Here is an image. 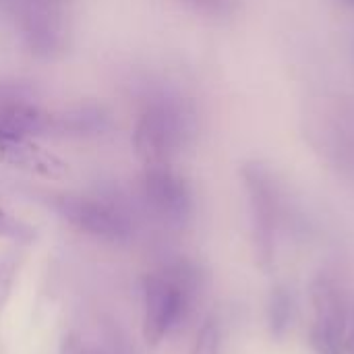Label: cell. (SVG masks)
<instances>
[{
    "label": "cell",
    "instance_id": "cell-1",
    "mask_svg": "<svg viewBox=\"0 0 354 354\" xmlns=\"http://www.w3.org/2000/svg\"><path fill=\"white\" fill-rule=\"evenodd\" d=\"M199 272L187 261L178 259L162 272L145 276L143 297V338L149 346H158L176 326H180L197 299Z\"/></svg>",
    "mask_w": 354,
    "mask_h": 354
},
{
    "label": "cell",
    "instance_id": "cell-2",
    "mask_svg": "<svg viewBox=\"0 0 354 354\" xmlns=\"http://www.w3.org/2000/svg\"><path fill=\"white\" fill-rule=\"evenodd\" d=\"M195 118L187 102L172 93H158L143 106L135 131L133 147L145 166L168 164L193 137Z\"/></svg>",
    "mask_w": 354,
    "mask_h": 354
},
{
    "label": "cell",
    "instance_id": "cell-3",
    "mask_svg": "<svg viewBox=\"0 0 354 354\" xmlns=\"http://www.w3.org/2000/svg\"><path fill=\"white\" fill-rule=\"evenodd\" d=\"M52 205L73 228L93 239L127 241L133 234L129 216L112 201L85 195H62L56 197Z\"/></svg>",
    "mask_w": 354,
    "mask_h": 354
},
{
    "label": "cell",
    "instance_id": "cell-4",
    "mask_svg": "<svg viewBox=\"0 0 354 354\" xmlns=\"http://www.w3.org/2000/svg\"><path fill=\"white\" fill-rule=\"evenodd\" d=\"M245 187L249 193L255 253L261 268H270L274 261V230L278 216V199L270 172L261 164H247L243 168Z\"/></svg>",
    "mask_w": 354,
    "mask_h": 354
},
{
    "label": "cell",
    "instance_id": "cell-5",
    "mask_svg": "<svg viewBox=\"0 0 354 354\" xmlns=\"http://www.w3.org/2000/svg\"><path fill=\"white\" fill-rule=\"evenodd\" d=\"M141 189L147 205L160 220L174 226H180L189 220L193 207L191 189L187 180L168 164L145 166Z\"/></svg>",
    "mask_w": 354,
    "mask_h": 354
},
{
    "label": "cell",
    "instance_id": "cell-6",
    "mask_svg": "<svg viewBox=\"0 0 354 354\" xmlns=\"http://www.w3.org/2000/svg\"><path fill=\"white\" fill-rule=\"evenodd\" d=\"M0 164L50 180L68 176V164L37 145L31 137L0 129Z\"/></svg>",
    "mask_w": 354,
    "mask_h": 354
},
{
    "label": "cell",
    "instance_id": "cell-7",
    "mask_svg": "<svg viewBox=\"0 0 354 354\" xmlns=\"http://www.w3.org/2000/svg\"><path fill=\"white\" fill-rule=\"evenodd\" d=\"M52 124L54 114L37 106L27 89L0 85V129L33 139L50 135Z\"/></svg>",
    "mask_w": 354,
    "mask_h": 354
},
{
    "label": "cell",
    "instance_id": "cell-8",
    "mask_svg": "<svg viewBox=\"0 0 354 354\" xmlns=\"http://www.w3.org/2000/svg\"><path fill=\"white\" fill-rule=\"evenodd\" d=\"M311 303L315 309V322L313 326L328 330L346 342V330H348V313L346 303L342 299V292L330 278H317L311 284Z\"/></svg>",
    "mask_w": 354,
    "mask_h": 354
},
{
    "label": "cell",
    "instance_id": "cell-9",
    "mask_svg": "<svg viewBox=\"0 0 354 354\" xmlns=\"http://www.w3.org/2000/svg\"><path fill=\"white\" fill-rule=\"evenodd\" d=\"M112 127V118L104 106L97 104H77L60 114H54L52 133L66 137H95Z\"/></svg>",
    "mask_w": 354,
    "mask_h": 354
},
{
    "label": "cell",
    "instance_id": "cell-10",
    "mask_svg": "<svg viewBox=\"0 0 354 354\" xmlns=\"http://www.w3.org/2000/svg\"><path fill=\"white\" fill-rule=\"evenodd\" d=\"M292 319V299L286 292V288H274L270 295V305H268V322H270V332L274 338H282L290 326Z\"/></svg>",
    "mask_w": 354,
    "mask_h": 354
},
{
    "label": "cell",
    "instance_id": "cell-11",
    "mask_svg": "<svg viewBox=\"0 0 354 354\" xmlns=\"http://www.w3.org/2000/svg\"><path fill=\"white\" fill-rule=\"evenodd\" d=\"M0 236L17 243H31L35 239V230L0 207Z\"/></svg>",
    "mask_w": 354,
    "mask_h": 354
},
{
    "label": "cell",
    "instance_id": "cell-12",
    "mask_svg": "<svg viewBox=\"0 0 354 354\" xmlns=\"http://www.w3.org/2000/svg\"><path fill=\"white\" fill-rule=\"evenodd\" d=\"M15 278H17V257L15 255L0 257V313L4 311L10 299Z\"/></svg>",
    "mask_w": 354,
    "mask_h": 354
},
{
    "label": "cell",
    "instance_id": "cell-13",
    "mask_svg": "<svg viewBox=\"0 0 354 354\" xmlns=\"http://www.w3.org/2000/svg\"><path fill=\"white\" fill-rule=\"evenodd\" d=\"M220 353V330L214 322L203 324V328L197 334L195 346L191 354H218Z\"/></svg>",
    "mask_w": 354,
    "mask_h": 354
},
{
    "label": "cell",
    "instance_id": "cell-14",
    "mask_svg": "<svg viewBox=\"0 0 354 354\" xmlns=\"http://www.w3.org/2000/svg\"><path fill=\"white\" fill-rule=\"evenodd\" d=\"M185 4L193 6L195 10L199 12H205V15H220V12H226L230 2L232 0H183Z\"/></svg>",
    "mask_w": 354,
    "mask_h": 354
},
{
    "label": "cell",
    "instance_id": "cell-15",
    "mask_svg": "<svg viewBox=\"0 0 354 354\" xmlns=\"http://www.w3.org/2000/svg\"><path fill=\"white\" fill-rule=\"evenodd\" d=\"M60 354H85L81 340L75 334H66L60 344Z\"/></svg>",
    "mask_w": 354,
    "mask_h": 354
},
{
    "label": "cell",
    "instance_id": "cell-16",
    "mask_svg": "<svg viewBox=\"0 0 354 354\" xmlns=\"http://www.w3.org/2000/svg\"><path fill=\"white\" fill-rule=\"evenodd\" d=\"M346 351L348 354H354V309H353V315H351V319H348V330H346Z\"/></svg>",
    "mask_w": 354,
    "mask_h": 354
},
{
    "label": "cell",
    "instance_id": "cell-17",
    "mask_svg": "<svg viewBox=\"0 0 354 354\" xmlns=\"http://www.w3.org/2000/svg\"><path fill=\"white\" fill-rule=\"evenodd\" d=\"M342 2H346V4H351V6H354V0H342Z\"/></svg>",
    "mask_w": 354,
    "mask_h": 354
}]
</instances>
